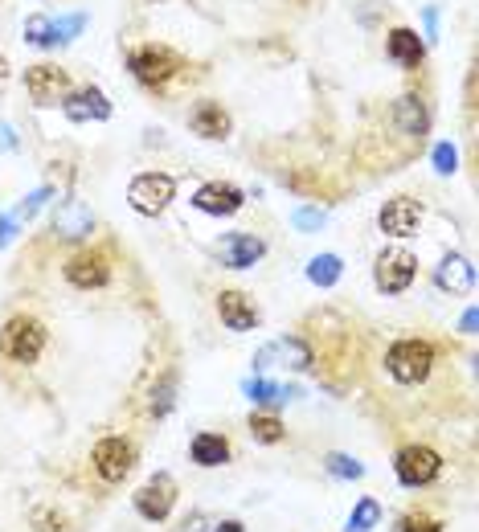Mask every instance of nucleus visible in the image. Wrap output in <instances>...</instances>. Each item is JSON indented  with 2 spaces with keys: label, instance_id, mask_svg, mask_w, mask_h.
I'll list each match as a JSON object with an SVG mask.
<instances>
[{
  "label": "nucleus",
  "instance_id": "1a4fd4ad",
  "mask_svg": "<svg viewBox=\"0 0 479 532\" xmlns=\"http://www.w3.org/2000/svg\"><path fill=\"white\" fill-rule=\"evenodd\" d=\"M62 275H66V283L78 287V291H99V287L111 283V262H107L103 250H78V254L66 258Z\"/></svg>",
  "mask_w": 479,
  "mask_h": 532
},
{
  "label": "nucleus",
  "instance_id": "412c9836",
  "mask_svg": "<svg viewBox=\"0 0 479 532\" xmlns=\"http://www.w3.org/2000/svg\"><path fill=\"white\" fill-rule=\"evenodd\" d=\"M242 393L250 397V402L258 406V410H279V406H287L291 397H299V389L295 385H275V381H267V377H250V381H242Z\"/></svg>",
  "mask_w": 479,
  "mask_h": 532
},
{
  "label": "nucleus",
  "instance_id": "39448f33",
  "mask_svg": "<svg viewBox=\"0 0 479 532\" xmlns=\"http://www.w3.org/2000/svg\"><path fill=\"white\" fill-rule=\"evenodd\" d=\"M91 471L103 483H123L127 475L136 471V447L123 434H107L91 447Z\"/></svg>",
  "mask_w": 479,
  "mask_h": 532
},
{
  "label": "nucleus",
  "instance_id": "f257e3e1",
  "mask_svg": "<svg viewBox=\"0 0 479 532\" xmlns=\"http://www.w3.org/2000/svg\"><path fill=\"white\" fill-rule=\"evenodd\" d=\"M430 369H434V344L430 340L406 336V340H394L385 352V373L398 385H422L430 377Z\"/></svg>",
  "mask_w": 479,
  "mask_h": 532
},
{
  "label": "nucleus",
  "instance_id": "2eb2a0df",
  "mask_svg": "<svg viewBox=\"0 0 479 532\" xmlns=\"http://www.w3.org/2000/svg\"><path fill=\"white\" fill-rule=\"evenodd\" d=\"M267 254V242L258 234H226L222 242H217V258H222V266H230V271H246V266H254L258 258Z\"/></svg>",
  "mask_w": 479,
  "mask_h": 532
},
{
  "label": "nucleus",
  "instance_id": "f8f14e48",
  "mask_svg": "<svg viewBox=\"0 0 479 532\" xmlns=\"http://www.w3.org/2000/svg\"><path fill=\"white\" fill-rule=\"evenodd\" d=\"M50 226H54L58 238H66V242H82V238H91V234H95V213H91V205H82L78 197H62V201L54 205Z\"/></svg>",
  "mask_w": 479,
  "mask_h": 532
},
{
  "label": "nucleus",
  "instance_id": "6e6552de",
  "mask_svg": "<svg viewBox=\"0 0 479 532\" xmlns=\"http://www.w3.org/2000/svg\"><path fill=\"white\" fill-rule=\"evenodd\" d=\"M418 279V258L406 250H381L373 262V283L381 295H402Z\"/></svg>",
  "mask_w": 479,
  "mask_h": 532
},
{
  "label": "nucleus",
  "instance_id": "c85d7f7f",
  "mask_svg": "<svg viewBox=\"0 0 479 532\" xmlns=\"http://www.w3.org/2000/svg\"><path fill=\"white\" fill-rule=\"evenodd\" d=\"M172 406H177V377H164V381L152 389L148 410H152V418H168V414H172Z\"/></svg>",
  "mask_w": 479,
  "mask_h": 532
},
{
  "label": "nucleus",
  "instance_id": "9d476101",
  "mask_svg": "<svg viewBox=\"0 0 479 532\" xmlns=\"http://www.w3.org/2000/svg\"><path fill=\"white\" fill-rule=\"evenodd\" d=\"M127 66H132V74L144 86H168L181 70V58L172 54L168 46H144V50H136L132 58H127Z\"/></svg>",
  "mask_w": 479,
  "mask_h": 532
},
{
  "label": "nucleus",
  "instance_id": "c756f323",
  "mask_svg": "<svg viewBox=\"0 0 479 532\" xmlns=\"http://www.w3.org/2000/svg\"><path fill=\"white\" fill-rule=\"evenodd\" d=\"M398 532H443V520H434L426 512H406L398 520Z\"/></svg>",
  "mask_w": 479,
  "mask_h": 532
},
{
  "label": "nucleus",
  "instance_id": "2f4dec72",
  "mask_svg": "<svg viewBox=\"0 0 479 532\" xmlns=\"http://www.w3.org/2000/svg\"><path fill=\"white\" fill-rule=\"evenodd\" d=\"M295 226H299V230H320V226H324V209H312V205L295 209Z\"/></svg>",
  "mask_w": 479,
  "mask_h": 532
},
{
  "label": "nucleus",
  "instance_id": "a211bd4d",
  "mask_svg": "<svg viewBox=\"0 0 479 532\" xmlns=\"http://www.w3.org/2000/svg\"><path fill=\"white\" fill-rule=\"evenodd\" d=\"M189 459H193L197 467L213 471V467H226V463L234 459V447H230V438H226V434L201 430V434H193V442H189Z\"/></svg>",
  "mask_w": 479,
  "mask_h": 532
},
{
  "label": "nucleus",
  "instance_id": "20e7f679",
  "mask_svg": "<svg viewBox=\"0 0 479 532\" xmlns=\"http://www.w3.org/2000/svg\"><path fill=\"white\" fill-rule=\"evenodd\" d=\"M394 475H398L402 487L418 492V487H430L443 475V455L434 447H426V442H410V447H402L394 455Z\"/></svg>",
  "mask_w": 479,
  "mask_h": 532
},
{
  "label": "nucleus",
  "instance_id": "c9c22d12",
  "mask_svg": "<svg viewBox=\"0 0 479 532\" xmlns=\"http://www.w3.org/2000/svg\"><path fill=\"white\" fill-rule=\"evenodd\" d=\"M5 86H9V58L0 54V91H5Z\"/></svg>",
  "mask_w": 479,
  "mask_h": 532
},
{
  "label": "nucleus",
  "instance_id": "b1692460",
  "mask_svg": "<svg viewBox=\"0 0 479 532\" xmlns=\"http://www.w3.org/2000/svg\"><path fill=\"white\" fill-rule=\"evenodd\" d=\"M377 524H381V504L373 496H361L353 504V512H348V520H344V532H373Z\"/></svg>",
  "mask_w": 479,
  "mask_h": 532
},
{
  "label": "nucleus",
  "instance_id": "f3484780",
  "mask_svg": "<svg viewBox=\"0 0 479 532\" xmlns=\"http://www.w3.org/2000/svg\"><path fill=\"white\" fill-rule=\"evenodd\" d=\"M217 316H222V324L230 332H250V328H258V320H263L246 291H222L217 295Z\"/></svg>",
  "mask_w": 479,
  "mask_h": 532
},
{
  "label": "nucleus",
  "instance_id": "9b49d317",
  "mask_svg": "<svg viewBox=\"0 0 479 532\" xmlns=\"http://www.w3.org/2000/svg\"><path fill=\"white\" fill-rule=\"evenodd\" d=\"M422 226V205L414 197H389L377 213V230L389 238H414Z\"/></svg>",
  "mask_w": 479,
  "mask_h": 532
},
{
  "label": "nucleus",
  "instance_id": "393cba45",
  "mask_svg": "<svg viewBox=\"0 0 479 532\" xmlns=\"http://www.w3.org/2000/svg\"><path fill=\"white\" fill-rule=\"evenodd\" d=\"M340 275H344L340 254H316V258L308 262V279H312L316 287H336Z\"/></svg>",
  "mask_w": 479,
  "mask_h": 532
},
{
  "label": "nucleus",
  "instance_id": "4468645a",
  "mask_svg": "<svg viewBox=\"0 0 479 532\" xmlns=\"http://www.w3.org/2000/svg\"><path fill=\"white\" fill-rule=\"evenodd\" d=\"M242 205H246L242 189L238 185H226V181H209V185H201L193 193V209H201L209 217H234Z\"/></svg>",
  "mask_w": 479,
  "mask_h": 532
},
{
  "label": "nucleus",
  "instance_id": "a878e982",
  "mask_svg": "<svg viewBox=\"0 0 479 532\" xmlns=\"http://www.w3.org/2000/svg\"><path fill=\"white\" fill-rule=\"evenodd\" d=\"M324 471H328L332 479H344V483L365 479V463L353 459V455H344V451H328V455H324Z\"/></svg>",
  "mask_w": 479,
  "mask_h": 532
},
{
  "label": "nucleus",
  "instance_id": "cd10ccee",
  "mask_svg": "<svg viewBox=\"0 0 479 532\" xmlns=\"http://www.w3.org/2000/svg\"><path fill=\"white\" fill-rule=\"evenodd\" d=\"M25 41H33V46H54V41H58V21H50L46 13H33L25 21Z\"/></svg>",
  "mask_w": 479,
  "mask_h": 532
},
{
  "label": "nucleus",
  "instance_id": "aec40b11",
  "mask_svg": "<svg viewBox=\"0 0 479 532\" xmlns=\"http://www.w3.org/2000/svg\"><path fill=\"white\" fill-rule=\"evenodd\" d=\"M434 283H439L443 291H451V295H467L471 283H475V266H471V258H463V254H447L439 266H434Z\"/></svg>",
  "mask_w": 479,
  "mask_h": 532
},
{
  "label": "nucleus",
  "instance_id": "ddd939ff",
  "mask_svg": "<svg viewBox=\"0 0 479 532\" xmlns=\"http://www.w3.org/2000/svg\"><path fill=\"white\" fill-rule=\"evenodd\" d=\"M25 91L37 107H54L58 99L70 95V78L58 66H33V70H25Z\"/></svg>",
  "mask_w": 479,
  "mask_h": 532
},
{
  "label": "nucleus",
  "instance_id": "dca6fc26",
  "mask_svg": "<svg viewBox=\"0 0 479 532\" xmlns=\"http://www.w3.org/2000/svg\"><path fill=\"white\" fill-rule=\"evenodd\" d=\"M62 111L74 123H91V119L103 123V119H111V103H107V95L99 91V86H78V91H70L62 99Z\"/></svg>",
  "mask_w": 479,
  "mask_h": 532
},
{
  "label": "nucleus",
  "instance_id": "423d86ee",
  "mask_svg": "<svg viewBox=\"0 0 479 532\" xmlns=\"http://www.w3.org/2000/svg\"><path fill=\"white\" fill-rule=\"evenodd\" d=\"M172 197H177V181L168 172H140L132 185H127V205H132L140 217H160Z\"/></svg>",
  "mask_w": 479,
  "mask_h": 532
},
{
  "label": "nucleus",
  "instance_id": "7ed1b4c3",
  "mask_svg": "<svg viewBox=\"0 0 479 532\" xmlns=\"http://www.w3.org/2000/svg\"><path fill=\"white\" fill-rule=\"evenodd\" d=\"M250 365H254V377L275 373V369H283V373H308L316 365V352H312V344L303 340V336H279V340L258 348Z\"/></svg>",
  "mask_w": 479,
  "mask_h": 532
},
{
  "label": "nucleus",
  "instance_id": "f704fd0d",
  "mask_svg": "<svg viewBox=\"0 0 479 532\" xmlns=\"http://www.w3.org/2000/svg\"><path fill=\"white\" fill-rule=\"evenodd\" d=\"M209 532H246V524L242 520H217Z\"/></svg>",
  "mask_w": 479,
  "mask_h": 532
},
{
  "label": "nucleus",
  "instance_id": "4be33fe9",
  "mask_svg": "<svg viewBox=\"0 0 479 532\" xmlns=\"http://www.w3.org/2000/svg\"><path fill=\"white\" fill-rule=\"evenodd\" d=\"M422 54H426V46H422V37L414 29H394V33H389V58H394V62L418 66Z\"/></svg>",
  "mask_w": 479,
  "mask_h": 532
},
{
  "label": "nucleus",
  "instance_id": "473e14b6",
  "mask_svg": "<svg viewBox=\"0 0 479 532\" xmlns=\"http://www.w3.org/2000/svg\"><path fill=\"white\" fill-rule=\"evenodd\" d=\"M455 164H459V156H455V148L451 144H439V148H434V168H439V172H455Z\"/></svg>",
  "mask_w": 479,
  "mask_h": 532
},
{
  "label": "nucleus",
  "instance_id": "bb28decb",
  "mask_svg": "<svg viewBox=\"0 0 479 532\" xmlns=\"http://www.w3.org/2000/svg\"><path fill=\"white\" fill-rule=\"evenodd\" d=\"M398 115H402V127L410 131V136H426V107H422V99H414V95H406V99H398Z\"/></svg>",
  "mask_w": 479,
  "mask_h": 532
},
{
  "label": "nucleus",
  "instance_id": "f03ea898",
  "mask_svg": "<svg viewBox=\"0 0 479 532\" xmlns=\"http://www.w3.org/2000/svg\"><path fill=\"white\" fill-rule=\"evenodd\" d=\"M46 352V324L33 316H13L0 324V357H9L13 365H37Z\"/></svg>",
  "mask_w": 479,
  "mask_h": 532
},
{
  "label": "nucleus",
  "instance_id": "0eeeda50",
  "mask_svg": "<svg viewBox=\"0 0 479 532\" xmlns=\"http://www.w3.org/2000/svg\"><path fill=\"white\" fill-rule=\"evenodd\" d=\"M177 479H172L168 471H156L140 492L132 496V504H136V512L148 520V524H164L168 516H172V508H177Z\"/></svg>",
  "mask_w": 479,
  "mask_h": 532
},
{
  "label": "nucleus",
  "instance_id": "7c9ffc66",
  "mask_svg": "<svg viewBox=\"0 0 479 532\" xmlns=\"http://www.w3.org/2000/svg\"><path fill=\"white\" fill-rule=\"evenodd\" d=\"M50 197H54V189H50V185H41L37 193H29V197H25L21 205H17V213H13V217H17V221H29V217H33V213H37L41 205H46Z\"/></svg>",
  "mask_w": 479,
  "mask_h": 532
},
{
  "label": "nucleus",
  "instance_id": "6ab92c4d",
  "mask_svg": "<svg viewBox=\"0 0 479 532\" xmlns=\"http://www.w3.org/2000/svg\"><path fill=\"white\" fill-rule=\"evenodd\" d=\"M189 127H193V136H201V140H226L230 136V115H226V107L222 103H197L193 111H189Z\"/></svg>",
  "mask_w": 479,
  "mask_h": 532
},
{
  "label": "nucleus",
  "instance_id": "e433bc0d",
  "mask_svg": "<svg viewBox=\"0 0 479 532\" xmlns=\"http://www.w3.org/2000/svg\"><path fill=\"white\" fill-rule=\"evenodd\" d=\"M463 332H467V336L475 332V312H467V316H463Z\"/></svg>",
  "mask_w": 479,
  "mask_h": 532
},
{
  "label": "nucleus",
  "instance_id": "72a5a7b5",
  "mask_svg": "<svg viewBox=\"0 0 479 532\" xmlns=\"http://www.w3.org/2000/svg\"><path fill=\"white\" fill-rule=\"evenodd\" d=\"M13 230H17V217L0 213V246H9V242H13Z\"/></svg>",
  "mask_w": 479,
  "mask_h": 532
},
{
  "label": "nucleus",
  "instance_id": "5701e85b",
  "mask_svg": "<svg viewBox=\"0 0 479 532\" xmlns=\"http://www.w3.org/2000/svg\"><path fill=\"white\" fill-rule=\"evenodd\" d=\"M246 430H250L254 442H263V447H279V442L287 438V426L275 414H250L246 418Z\"/></svg>",
  "mask_w": 479,
  "mask_h": 532
}]
</instances>
